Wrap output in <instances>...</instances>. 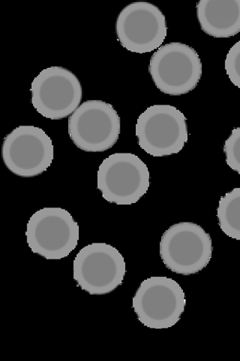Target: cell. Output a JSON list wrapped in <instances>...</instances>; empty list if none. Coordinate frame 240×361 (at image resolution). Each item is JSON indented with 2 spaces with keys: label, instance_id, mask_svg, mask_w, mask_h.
Segmentation results:
<instances>
[{
  "label": "cell",
  "instance_id": "cell-1",
  "mask_svg": "<svg viewBox=\"0 0 240 361\" xmlns=\"http://www.w3.org/2000/svg\"><path fill=\"white\" fill-rule=\"evenodd\" d=\"M210 235L200 225L180 222L170 226L160 242V256L173 273L190 276L208 267L213 254Z\"/></svg>",
  "mask_w": 240,
  "mask_h": 361
},
{
  "label": "cell",
  "instance_id": "cell-2",
  "mask_svg": "<svg viewBox=\"0 0 240 361\" xmlns=\"http://www.w3.org/2000/svg\"><path fill=\"white\" fill-rule=\"evenodd\" d=\"M149 73L160 92L170 96H181L198 86L202 75V63L198 52L189 45L170 42L162 45L153 54Z\"/></svg>",
  "mask_w": 240,
  "mask_h": 361
},
{
  "label": "cell",
  "instance_id": "cell-3",
  "mask_svg": "<svg viewBox=\"0 0 240 361\" xmlns=\"http://www.w3.org/2000/svg\"><path fill=\"white\" fill-rule=\"evenodd\" d=\"M97 180L103 198L117 205L134 204L151 185L147 166L132 153H115L106 158L99 168Z\"/></svg>",
  "mask_w": 240,
  "mask_h": 361
},
{
  "label": "cell",
  "instance_id": "cell-4",
  "mask_svg": "<svg viewBox=\"0 0 240 361\" xmlns=\"http://www.w3.org/2000/svg\"><path fill=\"white\" fill-rule=\"evenodd\" d=\"M187 306L186 295L177 282L168 277L142 281L132 300L139 320L152 329H167L180 319Z\"/></svg>",
  "mask_w": 240,
  "mask_h": 361
},
{
  "label": "cell",
  "instance_id": "cell-5",
  "mask_svg": "<svg viewBox=\"0 0 240 361\" xmlns=\"http://www.w3.org/2000/svg\"><path fill=\"white\" fill-rule=\"evenodd\" d=\"M136 137L141 148L151 156L178 154L188 142L187 118L175 106H152L137 121Z\"/></svg>",
  "mask_w": 240,
  "mask_h": 361
},
{
  "label": "cell",
  "instance_id": "cell-6",
  "mask_svg": "<svg viewBox=\"0 0 240 361\" xmlns=\"http://www.w3.org/2000/svg\"><path fill=\"white\" fill-rule=\"evenodd\" d=\"M26 235L33 253L47 259H61L75 250L79 226L65 209L46 207L32 214Z\"/></svg>",
  "mask_w": 240,
  "mask_h": 361
},
{
  "label": "cell",
  "instance_id": "cell-7",
  "mask_svg": "<svg viewBox=\"0 0 240 361\" xmlns=\"http://www.w3.org/2000/svg\"><path fill=\"white\" fill-rule=\"evenodd\" d=\"M68 133L78 149L104 152L115 145L120 133V118L105 101L87 100L68 118Z\"/></svg>",
  "mask_w": 240,
  "mask_h": 361
},
{
  "label": "cell",
  "instance_id": "cell-8",
  "mask_svg": "<svg viewBox=\"0 0 240 361\" xmlns=\"http://www.w3.org/2000/svg\"><path fill=\"white\" fill-rule=\"evenodd\" d=\"M77 286L91 295H104L122 284L127 265L115 247L94 243L82 248L73 264Z\"/></svg>",
  "mask_w": 240,
  "mask_h": 361
},
{
  "label": "cell",
  "instance_id": "cell-9",
  "mask_svg": "<svg viewBox=\"0 0 240 361\" xmlns=\"http://www.w3.org/2000/svg\"><path fill=\"white\" fill-rule=\"evenodd\" d=\"M32 104L43 117L62 120L81 106L82 86L78 78L62 66L43 70L31 86Z\"/></svg>",
  "mask_w": 240,
  "mask_h": 361
},
{
  "label": "cell",
  "instance_id": "cell-10",
  "mask_svg": "<svg viewBox=\"0 0 240 361\" xmlns=\"http://www.w3.org/2000/svg\"><path fill=\"white\" fill-rule=\"evenodd\" d=\"M53 145L42 129L19 126L6 135L2 147L4 162L14 175L33 178L42 175L53 160Z\"/></svg>",
  "mask_w": 240,
  "mask_h": 361
},
{
  "label": "cell",
  "instance_id": "cell-11",
  "mask_svg": "<svg viewBox=\"0 0 240 361\" xmlns=\"http://www.w3.org/2000/svg\"><path fill=\"white\" fill-rule=\"evenodd\" d=\"M115 29L122 47L138 54L161 47L168 30L163 11L147 2H135L125 6L118 17Z\"/></svg>",
  "mask_w": 240,
  "mask_h": 361
},
{
  "label": "cell",
  "instance_id": "cell-12",
  "mask_svg": "<svg viewBox=\"0 0 240 361\" xmlns=\"http://www.w3.org/2000/svg\"><path fill=\"white\" fill-rule=\"evenodd\" d=\"M201 30L214 38H231L240 32V0H200L196 6Z\"/></svg>",
  "mask_w": 240,
  "mask_h": 361
},
{
  "label": "cell",
  "instance_id": "cell-13",
  "mask_svg": "<svg viewBox=\"0 0 240 361\" xmlns=\"http://www.w3.org/2000/svg\"><path fill=\"white\" fill-rule=\"evenodd\" d=\"M217 217L222 231L231 238L240 241V188L221 197Z\"/></svg>",
  "mask_w": 240,
  "mask_h": 361
},
{
  "label": "cell",
  "instance_id": "cell-14",
  "mask_svg": "<svg viewBox=\"0 0 240 361\" xmlns=\"http://www.w3.org/2000/svg\"><path fill=\"white\" fill-rule=\"evenodd\" d=\"M224 152L227 164L240 175V127L234 128L225 141Z\"/></svg>",
  "mask_w": 240,
  "mask_h": 361
},
{
  "label": "cell",
  "instance_id": "cell-15",
  "mask_svg": "<svg viewBox=\"0 0 240 361\" xmlns=\"http://www.w3.org/2000/svg\"><path fill=\"white\" fill-rule=\"evenodd\" d=\"M225 71L231 82L240 89V40L227 54Z\"/></svg>",
  "mask_w": 240,
  "mask_h": 361
}]
</instances>
